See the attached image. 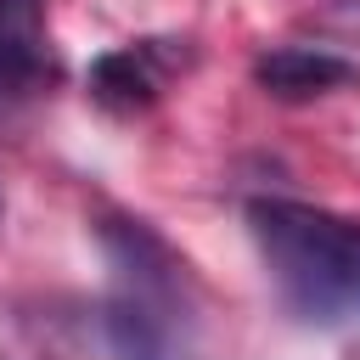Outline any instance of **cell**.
Wrapping results in <instances>:
<instances>
[{"label": "cell", "instance_id": "1", "mask_svg": "<svg viewBox=\"0 0 360 360\" xmlns=\"http://www.w3.org/2000/svg\"><path fill=\"white\" fill-rule=\"evenodd\" d=\"M112 264L107 292V343L118 360H191L197 354V281L191 264L146 225L107 214L96 225Z\"/></svg>", "mask_w": 360, "mask_h": 360}, {"label": "cell", "instance_id": "2", "mask_svg": "<svg viewBox=\"0 0 360 360\" xmlns=\"http://www.w3.org/2000/svg\"><path fill=\"white\" fill-rule=\"evenodd\" d=\"M248 225L276 292L304 321H360V219L292 197H253Z\"/></svg>", "mask_w": 360, "mask_h": 360}, {"label": "cell", "instance_id": "3", "mask_svg": "<svg viewBox=\"0 0 360 360\" xmlns=\"http://www.w3.org/2000/svg\"><path fill=\"white\" fill-rule=\"evenodd\" d=\"M354 79H360V68L326 45H276L253 62V84L264 96H281V101H309V96L343 90Z\"/></svg>", "mask_w": 360, "mask_h": 360}, {"label": "cell", "instance_id": "4", "mask_svg": "<svg viewBox=\"0 0 360 360\" xmlns=\"http://www.w3.org/2000/svg\"><path fill=\"white\" fill-rule=\"evenodd\" d=\"M56 79L39 0H0V96H34Z\"/></svg>", "mask_w": 360, "mask_h": 360}, {"label": "cell", "instance_id": "5", "mask_svg": "<svg viewBox=\"0 0 360 360\" xmlns=\"http://www.w3.org/2000/svg\"><path fill=\"white\" fill-rule=\"evenodd\" d=\"M158 90H163V73L152 62V45H124L90 62V96L112 112H141L158 101Z\"/></svg>", "mask_w": 360, "mask_h": 360}]
</instances>
